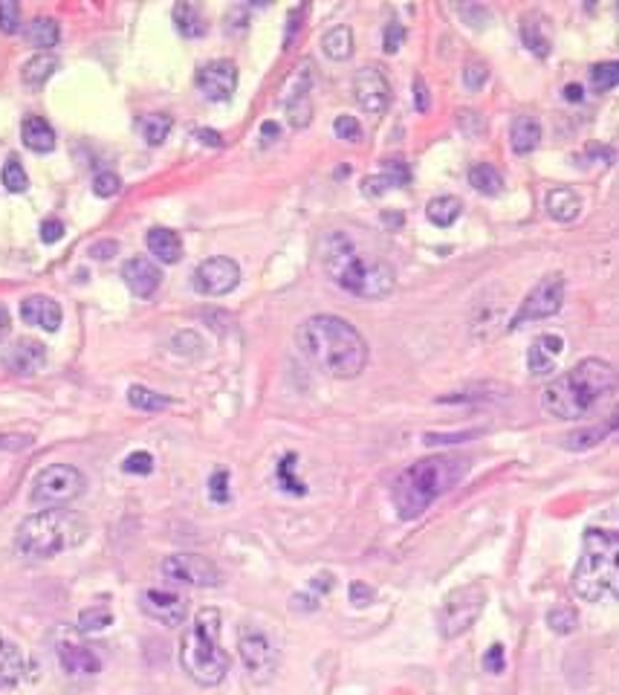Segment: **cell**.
I'll use <instances>...</instances> for the list:
<instances>
[{
  "instance_id": "6da1fadb",
  "label": "cell",
  "mask_w": 619,
  "mask_h": 695,
  "mask_svg": "<svg viewBox=\"0 0 619 695\" xmlns=\"http://www.w3.org/2000/svg\"><path fill=\"white\" fill-rule=\"evenodd\" d=\"M295 339L310 366H316L322 374L336 377V380H354L368 366L365 336L348 319H339L330 313L310 316Z\"/></svg>"
},
{
  "instance_id": "7a4b0ae2",
  "label": "cell",
  "mask_w": 619,
  "mask_h": 695,
  "mask_svg": "<svg viewBox=\"0 0 619 695\" xmlns=\"http://www.w3.org/2000/svg\"><path fill=\"white\" fill-rule=\"evenodd\" d=\"M582 600H619V508H608L585 528V545L573 571Z\"/></svg>"
},
{
  "instance_id": "3957f363",
  "label": "cell",
  "mask_w": 619,
  "mask_h": 695,
  "mask_svg": "<svg viewBox=\"0 0 619 695\" xmlns=\"http://www.w3.org/2000/svg\"><path fill=\"white\" fill-rule=\"evenodd\" d=\"M322 267L325 273L359 298H385L397 284L394 267L385 258L368 256L348 232H327L322 238Z\"/></svg>"
},
{
  "instance_id": "277c9868",
  "label": "cell",
  "mask_w": 619,
  "mask_h": 695,
  "mask_svg": "<svg viewBox=\"0 0 619 695\" xmlns=\"http://www.w3.org/2000/svg\"><path fill=\"white\" fill-rule=\"evenodd\" d=\"M469 467L473 461L466 455H432L405 467L391 487L397 515L405 522L423 515L434 501L455 490L469 476Z\"/></svg>"
},
{
  "instance_id": "5b68a950",
  "label": "cell",
  "mask_w": 619,
  "mask_h": 695,
  "mask_svg": "<svg viewBox=\"0 0 619 695\" xmlns=\"http://www.w3.org/2000/svg\"><path fill=\"white\" fill-rule=\"evenodd\" d=\"M619 389V371L611 362L588 357L576 362L567 374L556 377L544 389L542 406L556 421H579L590 409H596L608 394Z\"/></svg>"
},
{
  "instance_id": "8992f818",
  "label": "cell",
  "mask_w": 619,
  "mask_h": 695,
  "mask_svg": "<svg viewBox=\"0 0 619 695\" xmlns=\"http://www.w3.org/2000/svg\"><path fill=\"white\" fill-rule=\"evenodd\" d=\"M224 618L215 606H206L194 615L192 626L180 643V664L188 678L200 687H217L229 672V655L220 643Z\"/></svg>"
},
{
  "instance_id": "52a82bcc",
  "label": "cell",
  "mask_w": 619,
  "mask_h": 695,
  "mask_svg": "<svg viewBox=\"0 0 619 695\" xmlns=\"http://www.w3.org/2000/svg\"><path fill=\"white\" fill-rule=\"evenodd\" d=\"M85 536L87 522L82 515H76L73 510L50 508L26 515L24 522L18 524L15 547L18 554L32 556V560H50V556H58L67 547L85 542Z\"/></svg>"
},
{
  "instance_id": "ba28073f",
  "label": "cell",
  "mask_w": 619,
  "mask_h": 695,
  "mask_svg": "<svg viewBox=\"0 0 619 695\" xmlns=\"http://www.w3.org/2000/svg\"><path fill=\"white\" fill-rule=\"evenodd\" d=\"M87 481L82 476V469H76L73 464H50L35 476L30 490V501L35 508H64L76 501L82 492H85Z\"/></svg>"
},
{
  "instance_id": "9c48e42d",
  "label": "cell",
  "mask_w": 619,
  "mask_h": 695,
  "mask_svg": "<svg viewBox=\"0 0 619 695\" xmlns=\"http://www.w3.org/2000/svg\"><path fill=\"white\" fill-rule=\"evenodd\" d=\"M487 609V588L480 583H469V586H460L443 600V609L437 615V623H441L443 638H460L473 629Z\"/></svg>"
},
{
  "instance_id": "30bf717a",
  "label": "cell",
  "mask_w": 619,
  "mask_h": 695,
  "mask_svg": "<svg viewBox=\"0 0 619 695\" xmlns=\"http://www.w3.org/2000/svg\"><path fill=\"white\" fill-rule=\"evenodd\" d=\"M240 664L247 670L249 681L256 684H270L279 672V649L256 626H243L238 634Z\"/></svg>"
},
{
  "instance_id": "8fae6325",
  "label": "cell",
  "mask_w": 619,
  "mask_h": 695,
  "mask_svg": "<svg viewBox=\"0 0 619 695\" xmlns=\"http://www.w3.org/2000/svg\"><path fill=\"white\" fill-rule=\"evenodd\" d=\"M562 305H565V279L558 273L544 275L542 282L530 290V296L521 302L519 313L512 316L510 328L515 330L521 325H530V322L550 319V316H556L562 311Z\"/></svg>"
},
{
  "instance_id": "7c38bea8",
  "label": "cell",
  "mask_w": 619,
  "mask_h": 695,
  "mask_svg": "<svg viewBox=\"0 0 619 695\" xmlns=\"http://www.w3.org/2000/svg\"><path fill=\"white\" fill-rule=\"evenodd\" d=\"M163 577L177 583V586H194V588H217L220 586V568L211 560L200 554H174L163 560Z\"/></svg>"
},
{
  "instance_id": "4fadbf2b",
  "label": "cell",
  "mask_w": 619,
  "mask_h": 695,
  "mask_svg": "<svg viewBox=\"0 0 619 695\" xmlns=\"http://www.w3.org/2000/svg\"><path fill=\"white\" fill-rule=\"evenodd\" d=\"M240 282V267L238 261L232 258H206L192 275V284L194 290L200 293V296H226V293H232Z\"/></svg>"
},
{
  "instance_id": "5bb4252c",
  "label": "cell",
  "mask_w": 619,
  "mask_h": 695,
  "mask_svg": "<svg viewBox=\"0 0 619 695\" xmlns=\"http://www.w3.org/2000/svg\"><path fill=\"white\" fill-rule=\"evenodd\" d=\"M354 99L359 108L371 117H382L391 105V85H388L385 73L380 67H362L354 76Z\"/></svg>"
},
{
  "instance_id": "9a60e30c",
  "label": "cell",
  "mask_w": 619,
  "mask_h": 695,
  "mask_svg": "<svg viewBox=\"0 0 619 695\" xmlns=\"http://www.w3.org/2000/svg\"><path fill=\"white\" fill-rule=\"evenodd\" d=\"M197 87L209 102H229L238 87V67L226 58L203 64L197 70Z\"/></svg>"
},
{
  "instance_id": "2e32d148",
  "label": "cell",
  "mask_w": 619,
  "mask_h": 695,
  "mask_svg": "<svg viewBox=\"0 0 619 695\" xmlns=\"http://www.w3.org/2000/svg\"><path fill=\"white\" fill-rule=\"evenodd\" d=\"M140 606L148 618L156 620L163 626H183L186 623L188 606L186 600L174 591H163V588H145L140 597Z\"/></svg>"
},
{
  "instance_id": "e0dca14e",
  "label": "cell",
  "mask_w": 619,
  "mask_h": 695,
  "mask_svg": "<svg viewBox=\"0 0 619 695\" xmlns=\"http://www.w3.org/2000/svg\"><path fill=\"white\" fill-rule=\"evenodd\" d=\"M3 366L18 377L39 374L41 368L47 366V348L39 339H15L3 351Z\"/></svg>"
},
{
  "instance_id": "ac0fdd59",
  "label": "cell",
  "mask_w": 619,
  "mask_h": 695,
  "mask_svg": "<svg viewBox=\"0 0 619 695\" xmlns=\"http://www.w3.org/2000/svg\"><path fill=\"white\" fill-rule=\"evenodd\" d=\"M122 279L133 296L148 298L154 296L160 284H163V270L151 258H128L122 264Z\"/></svg>"
},
{
  "instance_id": "d6986e66",
  "label": "cell",
  "mask_w": 619,
  "mask_h": 695,
  "mask_svg": "<svg viewBox=\"0 0 619 695\" xmlns=\"http://www.w3.org/2000/svg\"><path fill=\"white\" fill-rule=\"evenodd\" d=\"M565 354V339L558 334H542L535 336L530 351H526V366H530V374L533 377H544L553 374Z\"/></svg>"
},
{
  "instance_id": "ffe728a7",
  "label": "cell",
  "mask_w": 619,
  "mask_h": 695,
  "mask_svg": "<svg viewBox=\"0 0 619 695\" xmlns=\"http://www.w3.org/2000/svg\"><path fill=\"white\" fill-rule=\"evenodd\" d=\"M21 319L32 325V328L55 334L62 328V305L50 296H30L21 302Z\"/></svg>"
},
{
  "instance_id": "44dd1931",
  "label": "cell",
  "mask_w": 619,
  "mask_h": 695,
  "mask_svg": "<svg viewBox=\"0 0 619 695\" xmlns=\"http://www.w3.org/2000/svg\"><path fill=\"white\" fill-rule=\"evenodd\" d=\"M26 675V658L15 641L0 632V693L18 687Z\"/></svg>"
},
{
  "instance_id": "7402d4cb",
  "label": "cell",
  "mask_w": 619,
  "mask_h": 695,
  "mask_svg": "<svg viewBox=\"0 0 619 695\" xmlns=\"http://www.w3.org/2000/svg\"><path fill=\"white\" fill-rule=\"evenodd\" d=\"M58 661L67 675H96L101 670V661L90 649L78 647V643H58Z\"/></svg>"
},
{
  "instance_id": "603a6c76",
  "label": "cell",
  "mask_w": 619,
  "mask_h": 695,
  "mask_svg": "<svg viewBox=\"0 0 619 695\" xmlns=\"http://www.w3.org/2000/svg\"><path fill=\"white\" fill-rule=\"evenodd\" d=\"M544 206H547L550 218L558 220V224H571V220L579 218V211H582L579 195H576L573 188H565V186L550 188Z\"/></svg>"
},
{
  "instance_id": "cb8c5ba5",
  "label": "cell",
  "mask_w": 619,
  "mask_h": 695,
  "mask_svg": "<svg viewBox=\"0 0 619 695\" xmlns=\"http://www.w3.org/2000/svg\"><path fill=\"white\" fill-rule=\"evenodd\" d=\"M608 438H619V409L611 417H605L602 423L590 426V430L573 432L571 438H567V446H571V449H590V446L602 444V441Z\"/></svg>"
},
{
  "instance_id": "d4e9b609",
  "label": "cell",
  "mask_w": 619,
  "mask_h": 695,
  "mask_svg": "<svg viewBox=\"0 0 619 695\" xmlns=\"http://www.w3.org/2000/svg\"><path fill=\"white\" fill-rule=\"evenodd\" d=\"M521 39H524V47H530V53H535L539 58L550 55V26L539 12H530V15L521 18Z\"/></svg>"
},
{
  "instance_id": "484cf974",
  "label": "cell",
  "mask_w": 619,
  "mask_h": 695,
  "mask_svg": "<svg viewBox=\"0 0 619 695\" xmlns=\"http://www.w3.org/2000/svg\"><path fill=\"white\" fill-rule=\"evenodd\" d=\"M21 137L24 145L35 154H50L55 149V131L44 117H26L21 126Z\"/></svg>"
},
{
  "instance_id": "4316f807",
  "label": "cell",
  "mask_w": 619,
  "mask_h": 695,
  "mask_svg": "<svg viewBox=\"0 0 619 695\" xmlns=\"http://www.w3.org/2000/svg\"><path fill=\"white\" fill-rule=\"evenodd\" d=\"M148 250L151 256H156L163 264H177L180 258H183V241H180L177 232H171V229L156 227L148 232Z\"/></svg>"
},
{
  "instance_id": "83f0119b",
  "label": "cell",
  "mask_w": 619,
  "mask_h": 695,
  "mask_svg": "<svg viewBox=\"0 0 619 695\" xmlns=\"http://www.w3.org/2000/svg\"><path fill=\"white\" fill-rule=\"evenodd\" d=\"M542 142V126L533 117H519L510 128V145L515 154H530Z\"/></svg>"
},
{
  "instance_id": "f1b7e54d",
  "label": "cell",
  "mask_w": 619,
  "mask_h": 695,
  "mask_svg": "<svg viewBox=\"0 0 619 695\" xmlns=\"http://www.w3.org/2000/svg\"><path fill=\"white\" fill-rule=\"evenodd\" d=\"M58 70V58L53 53H39L32 55L30 62L24 64V70H21V78H24V85L32 87V90H39L44 87L53 78V73Z\"/></svg>"
},
{
  "instance_id": "f546056e",
  "label": "cell",
  "mask_w": 619,
  "mask_h": 695,
  "mask_svg": "<svg viewBox=\"0 0 619 695\" xmlns=\"http://www.w3.org/2000/svg\"><path fill=\"white\" fill-rule=\"evenodd\" d=\"M62 39V30L55 24L53 18H32L30 24L24 26V41L30 47H39L47 53L50 47H55Z\"/></svg>"
},
{
  "instance_id": "4dcf8cb0",
  "label": "cell",
  "mask_w": 619,
  "mask_h": 695,
  "mask_svg": "<svg viewBox=\"0 0 619 695\" xmlns=\"http://www.w3.org/2000/svg\"><path fill=\"white\" fill-rule=\"evenodd\" d=\"M174 24H177L180 35H186V39H203L206 35V18L203 12L194 3H177L174 7Z\"/></svg>"
},
{
  "instance_id": "1f68e13d",
  "label": "cell",
  "mask_w": 619,
  "mask_h": 695,
  "mask_svg": "<svg viewBox=\"0 0 619 695\" xmlns=\"http://www.w3.org/2000/svg\"><path fill=\"white\" fill-rule=\"evenodd\" d=\"M469 186H473L475 192H480V195L496 197L503 192V177L496 165L475 163L473 169H469Z\"/></svg>"
},
{
  "instance_id": "d6a6232c",
  "label": "cell",
  "mask_w": 619,
  "mask_h": 695,
  "mask_svg": "<svg viewBox=\"0 0 619 695\" xmlns=\"http://www.w3.org/2000/svg\"><path fill=\"white\" fill-rule=\"evenodd\" d=\"M322 50H325L327 58H334V62H345L354 55V32L350 26L339 24L334 30L325 32V39H322Z\"/></svg>"
},
{
  "instance_id": "836d02e7",
  "label": "cell",
  "mask_w": 619,
  "mask_h": 695,
  "mask_svg": "<svg viewBox=\"0 0 619 695\" xmlns=\"http://www.w3.org/2000/svg\"><path fill=\"white\" fill-rule=\"evenodd\" d=\"M460 209H464V206H460V200H457V197L443 195V197H434V200H428L426 215L434 227H452V224L460 218Z\"/></svg>"
},
{
  "instance_id": "e575fe53",
  "label": "cell",
  "mask_w": 619,
  "mask_h": 695,
  "mask_svg": "<svg viewBox=\"0 0 619 695\" xmlns=\"http://www.w3.org/2000/svg\"><path fill=\"white\" fill-rule=\"evenodd\" d=\"M171 128H174V119L169 113H148L140 119V131L148 145H163L169 140Z\"/></svg>"
},
{
  "instance_id": "d590c367",
  "label": "cell",
  "mask_w": 619,
  "mask_h": 695,
  "mask_svg": "<svg viewBox=\"0 0 619 695\" xmlns=\"http://www.w3.org/2000/svg\"><path fill=\"white\" fill-rule=\"evenodd\" d=\"M128 403H131L133 409H140V412H148V414L163 412V409L171 406L169 398L145 389V385H131V389H128Z\"/></svg>"
},
{
  "instance_id": "8d00e7d4",
  "label": "cell",
  "mask_w": 619,
  "mask_h": 695,
  "mask_svg": "<svg viewBox=\"0 0 619 695\" xmlns=\"http://www.w3.org/2000/svg\"><path fill=\"white\" fill-rule=\"evenodd\" d=\"M286 117H290V126L293 128H307L310 117H313V105H310L307 85L302 90H295L293 99L286 102Z\"/></svg>"
},
{
  "instance_id": "74e56055",
  "label": "cell",
  "mask_w": 619,
  "mask_h": 695,
  "mask_svg": "<svg viewBox=\"0 0 619 695\" xmlns=\"http://www.w3.org/2000/svg\"><path fill=\"white\" fill-rule=\"evenodd\" d=\"M0 177H3V186H7V192H12V195H21V192H26V186H30V177H26L24 165H21V160H18L15 154L9 156Z\"/></svg>"
},
{
  "instance_id": "f35d334b",
  "label": "cell",
  "mask_w": 619,
  "mask_h": 695,
  "mask_svg": "<svg viewBox=\"0 0 619 695\" xmlns=\"http://www.w3.org/2000/svg\"><path fill=\"white\" fill-rule=\"evenodd\" d=\"M110 611L105 606H94V609H85L78 615V632L82 634H96V632H105L110 626Z\"/></svg>"
},
{
  "instance_id": "ab89813d",
  "label": "cell",
  "mask_w": 619,
  "mask_h": 695,
  "mask_svg": "<svg viewBox=\"0 0 619 695\" xmlns=\"http://www.w3.org/2000/svg\"><path fill=\"white\" fill-rule=\"evenodd\" d=\"M293 473H295V455H284V461H281L279 469H275V476H279V485L284 487L286 492L304 496V492H307V487H304V481H298V478H295Z\"/></svg>"
},
{
  "instance_id": "60d3db41",
  "label": "cell",
  "mask_w": 619,
  "mask_h": 695,
  "mask_svg": "<svg viewBox=\"0 0 619 695\" xmlns=\"http://www.w3.org/2000/svg\"><path fill=\"white\" fill-rule=\"evenodd\" d=\"M590 82L594 87L602 94V90H611V87L619 85V62H608V64H596L590 70Z\"/></svg>"
},
{
  "instance_id": "b9f144b4",
  "label": "cell",
  "mask_w": 619,
  "mask_h": 695,
  "mask_svg": "<svg viewBox=\"0 0 619 695\" xmlns=\"http://www.w3.org/2000/svg\"><path fill=\"white\" fill-rule=\"evenodd\" d=\"M550 629L556 634H571L576 626H579V615L571 609V606H562V609H553L547 615Z\"/></svg>"
},
{
  "instance_id": "7bdbcfd3",
  "label": "cell",
  "mask_w": 619,
  "mask_h": 695,
  "mask_svg": "<svg viewBox=\"0 0 619 695\" xmlns=\"http://www.w3.org/2000/svg\"><path fill=\"white\" fill-rule=\"evenodd\" d=\"M122 469L128 476H151L154 473V458H151V453H131L122 461Z\"/></svg>"
},
{
  "instance_id": "ee69618b",
  "label": "cell",
  "mask_w": 619,
  "mask_h": 695,
  "mask_svg": "<svg viewBox=\"0 0 619 695\" xmlns=\"http://www.w3.org/2000/svg\"><path fill=\"white\" fill-rule=\"evenodd\" d=\"M18 30H21V7H18L15 0H3L0 3V32L12 35Z\"/></svg>"
},
{
  "instance_id": "f6af8a7d",
  "label": "cell",
  "mask_w": 619,
  "mask_h": 695,
  "mask_svg": "<svg viewBox=\"0 0 619 695\" xmlns=\"http://www.w3.org/2000/svg\"><path fill=\"white\" fill-rule=\"evenodd\" d=\"M487 78H489V67L484 62H478V58H469L464 67V85L469 87V90H478V87L487 85Z\"/></svg>"
},
{
  "instance_id": "bcb514c9",
  "label": "cell",
  "mask_w": 619,
  "mask_h": 695,
  "mask_svg": "<svg viewBox=\"0 0 619 695\" xmlns=\"http://www.w3.org/2000/svg\"><path fill=\"white\" fill-rule=\"evenodd\" d=\"M334 131L339 140L345 142H359L362 140V126L357 122V117H348V113H341V117H336L334 122Z\"/></svg>"
},
{
  "instance_id": "7dc6e473",
  "label": "cell",
  "mask_w": 619,
  "mask_h": 695,
  "mask_svg": "<svg viewBox=\"0 0 619 695\" xmlns=\"http://www.w3.org/2000/svg\"><path fill=\"white\" fill-rule=\"evenodd\" d=\"M209 496L217 504H226V501H229V473H226V469H217L215 476H211Z\"/></svg>"
},
{
  "instance_id": "c3c4849f",
  "label": "cell",
  "mask_w": 619,
  "mask_h": 695,
  "mask_svg": "<svg viewBox=\"0 0 619 695\" xmlns=\"http://www.w3.org/2000/svg\"><path fill=\"white\" fill-rule=\"evenodd\" d=\"M122 188V181H119L117 174L113 172H101L96 174V181H94V192L99 197H113Z\"/></svg>"
},
{
  "instance_id": "681fc988",
  "label": "cell",
  "mask_w": 619,
  "mask_h": 695,
  "mask_svg": "<svg viewBox=\"0 0 619 695\" xmlns=\"http://www.w3.org/2000/svg\"><path fill=\"white\" fill-rule=\"evenodd\" d=\"M403 39H405L403 24L391 21V24L385 26V39H382V47H385V53H397V50L403 47Z\"/></svg>"
},
{
  "instance_id": "f907efd6",
  "label": "cell",
  "mask_w": 619,
  "mask_h": 695,
  "mask_svg": "<svg viewBox=\"0 0 619 695\" xmlns=\"http://www.w3.org/2000/svg\"><path fill=\"white\" fill-rule=\"evenodd\" d=\"M391 186H394V181H391L388 174H377V177H368V181L362 183V192L368 197H380L382 192H388Z\"/></svg>"
},
{
  "instance_id": "816d5d0a",
  "label": "cell",
  "mask_w": 619,
  "mask_h": 695,
  "mask_svg": "<svg viewBox=\"0 0 619 695\" xmlns=\"http://www.w3.org/2000/svg\"><path fill=\"white\" fill-rule=\"evenodd\" d=\"M484 666H487V672H492V675L503 672L507 661H503V647H501V643H492V647L487 649V655H484Z\"/></svg>"
},
{
  "instance_id": "f5cc1de1",
  "label": "cell",
  "mask_w": 619,
  "mask_h": 695,
  "mask_svg": "<svg viewBox=\"0 0 619 695\" xmlns=\"http://www.w3.org/2000/svg\"><path fill=\"white\" fill-rule=\"evenodd\" d=\"M62 235H64V224L58 218H50L41 224V241L44 243L62 241Z\"/></svg>"
},
{
  "instance_id": "db71d44e",
  "label": "cell",
  "mask_w": 619,
  "mask_h": 695,
  "mask_svg": "<svg viewBox=\"0 0 619 695\" xmlns=\"http://www.w3.org/2000/svg\"><path fill=\"white\" fill-rule=\"evenodd\" d=\"M371 600H373L371 586H365V583H354V586H350V602H354V606H368Z\"/></svg>"
},
{
  "instance_id": "11a10c76",
  "label": "cell",
  "mask_w": 619,
  "mask_h": 695,
  "mask_svg": "<svg viewBox=\"0 0 619 695\" xmlns=\"http://www.w3.org/2000/svg\"><path fill=\"white\" fill-rule=\"evenodd\" d=\"M414 105H417L420 113H426V110L432 108V99H428L426 82H423V78H414Z\"/></svg>"
},
{
  "instance_id": "9f6ffc18",
  "label": "cell",
  "mask_w": 619,
  "mask_h": 695,
  "mask_svg": "<svg viewBox=\"0 0 619 695\" xmlns=\"http://www.w3.org/2000/svg\"><path fill=\"white\" fill-rule=\"evenodd\" d=\"M194 137H197L203 145H211V149H220V145H224V137H220L217 131H209V128H197V131H194Z\"/></svg>"
},
{
  "instance_id": "6f0895ef",
  "label": "cell",
  "mask_w": 619,
  "mask_h": 695,
  "mask_svg": "<svg viewBox=\"0 0 619 695\" xmlns=\"http://www.w3.org/2000/svg\"><path fill=\"white\" fill-rule=\"evenodd\" d=\"M9 328H12V319H9V311L0 305V343L9 336Z\"/></svg>"
},
{
  "instance_id": "680465c9",
  "label": "cell",
  "mask_w": 619,
  "mask_h": 695,
  "mask_svg": "<svg viewBox=\"0 0 619 695\" xmlns=\"http://www.w3.org/2000/svg\"><path fill=\"white\" fill-rule=\"evenodd\" d=\"M261 133H263V142H272L281 131H279V126H275V122H263Z\"/></svg>"
},
{
  "instance_id": "91938a15",
  "label": "cell",
  "mask_w": 619,
  "mask_h": 695,
  "mask_svg": "<svg viewBox=\"0 0 619 695\" xmlns=\"http://www.w3.org/2000/svg\"><path fill=\"white\" fill-rule=\"evenodd\" d=\"M94 252L99 258H108L105 252H117V243H99V247H94Z\"/></svg>"
}]
</instances>
